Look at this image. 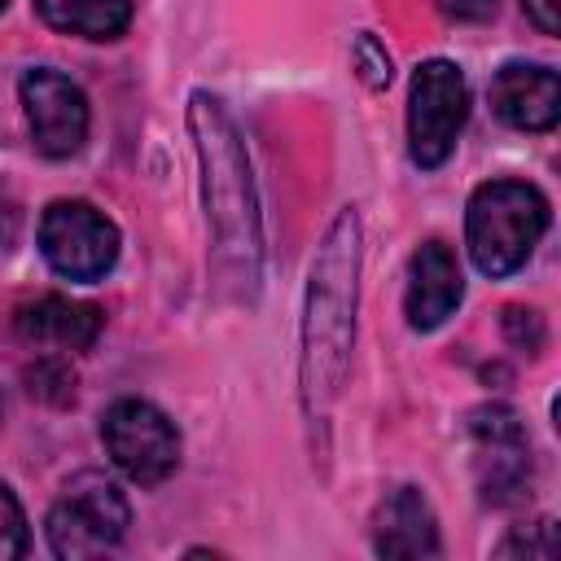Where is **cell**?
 <instances>
[{
	"label": "cell",
	"instance_id": "cell-1",
	"mask_svg": "<svg viewBox=\"0 0 561 561\" xmlns=\"http://www.w3.org/2000/svg\"><path fill=\"white\" fill-rule=\"evenodd\" d=\"M188 131H193L197 171H202L210 267L224 294H232L237 302H250L263 276V215H259V193H254L241 131L224 110V101L210 92L188 96Z\"/></svg>",
	"mask_w": 561,
	"mask_h": 561
},
{
	"label": "cell",
	"instance_id": "cell-2",
	"mask_svg": "<svg viewBox=\"0 0 561 561\" xmlns=\"http://www.w3.org/2000/svg\"><path fill=\"white\" fill-rule=\"evenodd\" d=\"M355 302H359V210L346 206L316 250L307 276V302H302L298 386H302V412L311 421H324L342 390L355 342Z\"/></svg>",
	"mask_w": 561,
	"mask_h": 561
},
{
	"label": "cell",
	"instance_id": "cell-3",
	"mask_svg": "<svg viewBox=\"0 0 561 561\" xmlns=\"http://www.w3.org/2000/svg\"><path fill=\"white\" fill-rule=\"evenodd\" d=\"M548 232V197L526 180H486L469 193L465 241L482 276L500 280L526 267L539 237Z\"/></svg>",
	"mask_w": 561,
	"mask_h": 561
},
{
	"label": "cell",
	"instance_id": "cell-4",
	"mask_svg": "<svg viewBox=\"0 0 561 561\" xmlns=\"http://www.w3.org/2000/svg\"><path fill=\"white\" fill-rule=\"evenodd\" d=\"M131 508L127 495L96 469L75 473L57 504L48 508V548L61 561H83V557H101L110 548H118V539L127 535Z\"/></svg>",
	"mask_w": 561,
	"mask_h": 561
},
{
	"label": "cell",
	"instance_id": "cell-5",
	"mask_svg": "<svg viewBox=\"0 0 561 561\" xmlns=\"http://www.w3.org/2000/svg\"><path fill=\"white\" fill-rule=\"evenodd\" d=\"M469 123V83L456 61L430 57L416 66L408 88V153L421 171H434L451 158Z\"/></svg>",
	"mask_w": 561,
	"mask_h": 561
},
{
	"label": "cell",
	"instance_id": "cell-6",
	"mask_svg": "<svg viewBox=\"0 0 561 561\" xmlns=\"http://www.w3.org/2000/svg\"><path fill=\"white\" fill-rule=\"evenodd\" d=\"M101 443L136 486H162L180 469V430L149 399L110 403L101 416Z\"/></svg>",
	"mask_w": 561,
	"mask_h": 561
},
{
	"label": "cell",
	"instance_id": "cell-7",
	"mask_svg": "<svg viewBox=\"0 0 561 561\" xmlns=\"http://www.w3.org/2000/svg\"><path fill=\"white\" fill-rule=\"evenodd\" d=\"M39 254L66 280H101L118 259V228L92 202L61 197L39 215Z\"/></svg>",
	"mask_w": 561,
	"mask_h": 561
},
{
	"label": "cell",
	"instance_id": "cell-8",
	"mask_svg": "<svg viewBox=\"0 0 561 561\" xmlns=\"http://www.w3.org/2000/svg\"><path fill=\"white\" fill-rule=\"evenodd\" d=\"M469 438H473V473L482 486L486 504H522L530 495L535 460H530V434L517 421L513 408L491 403L469 416Z\"/></svg>",
	"mask_w": 561,
	"mask_h": 561
},
{
	"label": "cell",
	"instance_id": "cell-9",
	"mask_svg": "<svg viewBox=\"0 0 561 561\" xmlns=\"http://www.w3.org/2000/svg\"><path fill=\"white\" fill-rule=\"evenodd\" d=\"M18 96H22L31 140L44 158H70L83 149L92 110H88V96L75 79H66L53 66H31L18 79Z\"/></svg>",
	"mask_w": 561,
	"mask_h": 561
},
{
	"label": "cell",
	"instance_id": "cell-10",
	"mask_svg": "<svg viewBox=\"0 0 561 561\" xmlns=\"http://www.w3.org/2000/svg\"><path fill=\"white\" fill-rule=\"evenodd\" d=\"M491 110L517 131H552L561 118V79L552 66L508 61L491 79Z\"/></svg>",
	"mask_w": 561,
	"mask_h": 561
},
{
	"label": "cell",
	"instance_id": "cell-11",
	"mask_svg": "<svg viewBox=\"0 0 561 561\" xmlns=\"http://www.w3.org/2000/svg\"><path fill=\"white\" fill-rule=\"evenodd\" d=\"M465 298V276L456 263V250L447 241H425L408 263V294L403 311L416 333L438 329Z\"/></svg>",
	"mask_w": 561,
	"mask_h": 561
},
{
	"label": "cell",
	"instance_id": "cell-12",
	"mask_svg": "<svg viewBox=\"0 0 561 561\" xmlns=\"http://www.w3.org/2000/svg\"><path fill=\"white\" fill-rule=\"evenodd\" d=\"M13 324L22 342L57 346V351H88L101 333V307L66 298V294H44L35 302H22Z\"/></svg>",
	"mask_w": 561,
	"mask_h": 561
},
{
	"label": "cell",
	"instance_id": "cell-13",
	"mask_svg": "<svg viewBox=\"0 0 561 561\" xmlns=\"http://www.w3.org/2000/svg\"><path fill=\"white\" fill-rule=\"evenodd\" d=\"M373 548L381 557H438V517L416 486H399L373 517Z\"/></svg>",
	"mask_w": 561,
	"mask_h": 561
},
{
	"label": "cell",
	"instance_id": "cell-14",
	"mask_svg": "<svg viewBox=\"0 0 561 561\" xmlns=\"http://www.w3.org/2000/svg\"><path fill=\"white\" fill-rule=\"evenodd\" d=\"M35 13L79 39H118L131 26V0H31Z\"/></svg>",
	"mask_w": 561,
	"mask_h": 561
},
{
	"label": "cell",
	"instance_id": "cell-15",
	"mask_svg": "<svg viewBox=\"0 0 561 561\" xmlns=\"http://www.w3.org/2000/svg\"><path fill=\"white\" fill-rule=\"evenodd\" d=\"M26 552V513L9 482H0V561H13Z\"/></svg>",
	"mask_w": 561,
	"mask_h": 561
},
{
	"label": "cell",
	"instance_id": "cell-16",
	"mask_svg": "<svg viewBox=\"0 0 561 561\" xmlns=\"http://www.w3.org/2000/svg\"><path fill=\"white\" fill-rule=\"evenodd\" d=\"M351 61H355V75L368 83V88H386L390 83V53H386V44L373 35V31H364L359 39H355V53H351Z\"/></svg>",
	"mask_w": 561,
	"mask_h": 561
},
{
	"label": "cell",
	"instance_id": "cell-17",
	"mask_svg": "<svg viewBox=\"0 0 561 561\" xmlns=\"http://www.w3.org/2000/svg\"><path fill=\"white\" fill-rule=\"evenodd\" d=\"M500 557H557V535H552V522H535L530 526V535L522 530V535H513V539H504L500 548H495Z\"/></svg>",
	"mask_w": 561,
	"mask_h": 561
},
{
	"label": "cell",
	"instance_id": "cell-18",
	"mask_svg": "<svg viewBox=\"0 0 561 561\" xmlns=\"http://www.w3.org/2000/svg\"><path fill=\"white\" fill-rule=\"evenodd\" d=\"M434 4H438V13L451 18V22H486L500 0H434Z\"/></svg>",
	"mask_w": 561,
	"mask_h": 561
},
{
	"label": "cell",
	"instance_id": "cell-19",
	"mask_svg": "<svg viewBox=\"0 0 561 561\" xmlns=\"http://www.w3.org/2000/svg\"><path fill=\"white\" fill-rule=\"evenodd\" d=\"M522 9H526V18L543 31V35H557V0H522Z\"/></svg>",
	"mask_w": 561,
	"mask_h": 561
},
{
	"label": "cell",
	"instance_id": "cell-20",
	"mask_svg": "<svg viewBox=\"0 0 561 561\" xmlns=\"http://www.w3.org/2000/svg\"><path fill=\"white\" fill-rule=\"evenodd\" d=\"M4 4H9V0H0V9H4Z\"/></svg>",
	"mask_w": 561,
	"mask_h": 561
}]
</instances>
